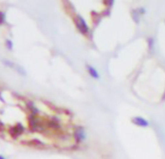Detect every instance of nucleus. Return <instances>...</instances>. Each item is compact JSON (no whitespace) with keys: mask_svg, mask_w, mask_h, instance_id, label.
<instances>
[{"mask_svg":"<svg viewBox=\"0 0 165 159\" xmlns=\"http://www.w3.org/2000/svg\"><path fill=\"white\" fill-rule=\"evenodd\" d=\"M89 73L91 74V76L94 77V78H98V76H97V73H96L95 70H93V69L91 68V67H89Z\"/></svg>","mask_w":165,"mask_h":159,"instance_id":"f03ea898","label":"nucleus"},{"mask_svg":"<svg viewBox=\"0 0 165 159\" xmlns=\"http://www.w3.org/2000/svg\"><path fill=\"white\" fill-rule=\"evenodd\" d=\"M135 122L140 124V125H145V126L148 124V122H147V121H145L143 118H135Z\"/></svg>","mask_w":165,"mask_h":159,"instance_id":"f257e3e1","label":"nucleus"}]
</instances>
